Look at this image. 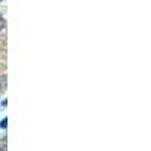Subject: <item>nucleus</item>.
<instances>
[{
	"label": "nucleus",
	"mask_w": 151,
	"mask_h": 151,
	"mask_svg": "<svg viewBox=\"0 0 151 151\" xmlns=\"http://www.w3.org/2000/svg\"><path fill=\"white\" fill-rule=\"evenodd\" d=\"M5 27V20H3V17L2 15H0V30H2Z\"/></svg>",
	"instance_id": "f257e3e1"
},
{
	"label": "nucleus",
	"mask_w": 151,
	"mask_h": 151,
	"mask_svg": "<svg viewBox=\"0 0 151 151\" xmlns=\"http://www.w3.org/2000/svg\"><path fill=\"white\" fill-rule=\"evenodd\" d=\"M0 127H2V129H5V127H6V119H3V121H2V124H0Z\"/></svg>",
	"instance_id": "f03ea898"
}]
</instances>
